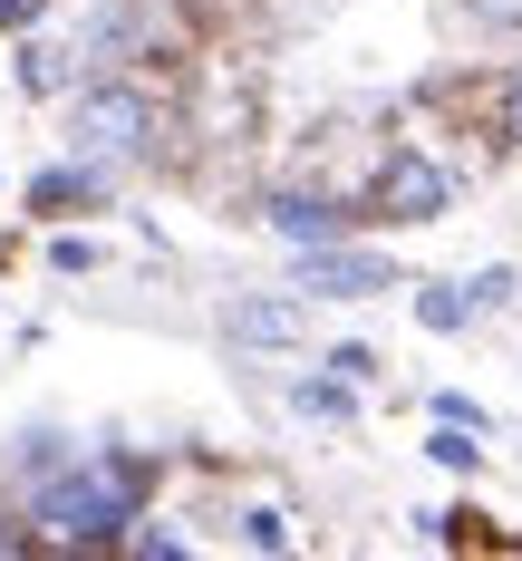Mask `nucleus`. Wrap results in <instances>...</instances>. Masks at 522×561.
Returning a JSON list of instances; mask_svg holds the SVG:
<instances>
[{"label":"nucleus","mask_w":522,"mask_h":561,"mask_svg":"<svg viewBox=\"0 0 522 561\" xmlns=\"http://www.w3.org/2000/svg\"><path fill=\"white\" fill-rule=\"evenodd\" d=\"M136 465L126 455H107V465H78V474H49L39 484V533H58V542H126V523H136Z\"/></svg>","instance_id":"1"},{"label":"nucleus","mask_w":522,"mask_h":561,"mask_svg":"<svg viewBox=\"0 0 522 561\" xmlns=\"http://www.w3.org/2000/svg\"><path fill=\"white\" fill-rule=\"evenodd\" d=\"M146 146H155V107H146L136 88H97V98L78 107V156H88V165L146 156Z\"/></svg>","instance_id":"2"},{"label":"nucleus","mask_w":522,"mask_h":561,"mask_svg":"<svg viewBox=\"0 0 522 561\" xmlns=\"http://www.w3.org/2000/svg\"><path fill=\"white\" fill-rule=\"evenodd\" d=\"M445 204H455V174H436L426 156H387L378 184H368V214L378 224H436Z\"/></svg>","instance_id":"3"},{"label":"nucleus","mask_w":522,"mask_h":561,"mask_svg":"<svg viewBox=\"0 0 522 561\" xmlns=\"http://www.w3.org/2000/svg\"><path fill=\"white\" fill-rule=\"evenodd\" d=\"M300 290H320V300H368V290H397V262H387V252H348V242H310Z\"/></svg>","instance_id":"4"},{"label":"nucleus","mask_w":522,"mask_h":561,"mask_svg":"<svg viewBox=\"0 0 522 561\" xmlns=\"http://www.w3.org/2000/svg\"><path fill=\"white\" fill-rule=\"evenodd\" d=\"M223 330L242 348H300V300H232Z\"/></svg>","instance_id":"5"},{"label":"nucleus","mask_w":522,"mask_h":561,"mask_svg":"<svg viewBox=\"0 0 522 561\" xmlns=\"http://www.w3.org/2000/svg\"><path fill=\"white\" fill-rule=\"evenodd\" d=\"M68 204H107V174L97 165H49L30 184V214H68Z\"/></svg>","instance_id":"6"},{"label":"nucleus","mask_w":522,"mask_h":561,"mask_svg":"<svg viewBox=\"0 0 522 561\" xmlns=\"http://www.w3.org/2000/svg\"><path fill=\"white\" fill-rule=\"evenodd\" d=\"M271 232H290V242H339L348 214H339V204H320V194H281V204H271Z\"/></svg>","instance_id":"7"},{"label":"nucleus","mask_w":522,"mask_h":561,"mask_svg":"<svg viewBox=\"0 0 522 561\" xmlns=\"http://www.w3.org/2000/svg\"><path fill=\"white\" fill-rule=\"evenodd\" d=\"M416 320H426V330H464V320H474L464 280H426V290H416Z\"/></svg>","instance_id":"8"},{"label":"nucleus","mask_w":522,"mask_h":561,"mask_svg":"<svg viewBox=\"0 0 522 561\" xmlns=\"http://www.w3.org/2000/svg\"><path fill=\"white\" fill-rule=\"evenodd\" d=\"M426 455H436L445 474H474V465H484V446H474V426H455V416H436V436H426Z\"/></svg>","instance_id":"9"},{"label":"nucleus","mask_w":522,"mask_h":561,"mask_svg":"<svg viewBox=\"0 0 522 561\" xmlns=\"http://www.w3.org/2000/svg\"><path fill=\"white\" fill-rule=\"evenodd\" d=\"M445 10H455L464 30H484V39H513L522 30V0H445Z\"/></svg>","instance_id":"10"},{"label":"nucleus","mask_w":522,"mask_h":561,"mask_svg":"<svg viewBox=\"0 0 522 561\" xmlns=\"http://www.w3.org/2000/svg\"><path fill=\"white\" fill-rule=\"evenodd\" d=\"M242 552H290V523H281L271 504H262V513H242Z\"/></svg>","instance_id":"11"},{"label":"nucleus","mask_w":522,"mask_h":561,"mask_svg":"<svg viewBox=\"0 0 522 561\" xmlns=\"http://www.w3.org/2000/svg\"><path fill=\"white\" fill-rule=\"evenodd\" d=\"M58 78H68V49H30L20 58V88H30V98H49Z\"/></svg>","instance_id":"12"},{"label":"nucleus","mask_w":522,"mask_h":561,"mask_svg":"<svg viewBox=\"0 0 522 561\" xmlns=\"http://www.w3.org/2000/svg\"><path fill=\"white\" fill-rule=\"evenodd\" d=\"M513 290H522V280L503 272V262H494V272H474V280H464V300H474V310H503Z\"/></svg>","instance_id":"13"},{"label":"nucleus","mask_w":522,"mask_h":561,"mask_svg":"<svg viewBox=\"0 0 522 561\" xmlns=\"http://www.w3.org/2000/svg\"><path fill=\"white\" fill-rule=\"evenodd\" d=\"M300 407H310V416H348L358 397H348V378H320V388H300Z\"/></svg>","instance_id":"14"},{"label":"nucleus","mask_w":522,"mask_h":561,"mask_svg":"<svg viewBox=\"0 0 522 561\" xmlns=\"http://www.w3.org/2000/svg\"><path fill=\"white\" fill-rule=\"evenodd\" d=\"M503 136L522 146V68H513V88H503Z\"/></svg>","instance_id":"15"},{"label":"nucleus","mask_w":522,"mask_h":561,"mask_svg":"<svg viewBox=\"0 0 522 561\" xmlns=\"http://www.w3.org/2000/svg\"><path fill=\"white\" fill-rule=\"evenodd\" d=\"M39 20V0H0V30H30Z\"/></svg>","instance_id":"16"}]
</instances>
